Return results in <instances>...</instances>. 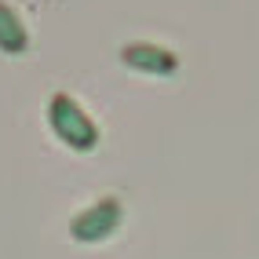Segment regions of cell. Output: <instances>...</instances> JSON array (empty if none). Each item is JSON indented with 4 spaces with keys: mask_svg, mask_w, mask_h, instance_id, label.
I'll list each match as a JSON object with an SVG mask.
<instances>
[{
    "mask_svg": "<svg viewBox=\"0 0 259 259\" xmlns=\"http://www.w3.org/2000/svg\"><path fill=\"white\" fill-rule=\"evenodd\" d=\"M26 48H29L26 22L19 19V11H15L11 4L0 0V51H4V55H22Z\"/></svg>",
    "mask_w": 259,
    "mask_h": 259,
    "instance_id": "cell-4",
    "label": "cell"
},
{
    "mask_svg": "<svg viewBox=\"0 0 259 259\" xmlns=\"http://www.w3.org/2000/svg\"><path fill=\"white\" fill-rule=\"evenodd\" d=\"M48 128H51V135H55L62 146H70L73 153H92L99 146V124L92 120V113L66 92L48 99Z\"/></svg>",
    "mask_w": 259,
    "mask_h": 259,
    "instance_id": "cell-1",
    "label": "cell"
},
{
    "mask_svg": "<svg viewBox=\"0 0 259 259\" xmlns=\"http://www.w3.org/2000/svg\"><path fill=\"white\" fill-rule=\"evenodd\" d=\"M120 62L135 73H150V77H168L179 70V55L161 44H146V40H132L120 48Z\"/></svg>",
    "mask_w": 259,
    "mask_h": 259,
    "instance_id": "cell-3",
    "label": "cell"
},
{
    "mask_svg": "<svg viewBox=\"0 0 259 259\" xmlns=\"http://www.w3.org/2000/svg\"><path fill=\"white\" fill-rule=\"evenodd\" d=\"M120 219H124V208H120L117 197H102L95 204H88L84 212H77L70 219V237L80 241V245H99L117 234Z\"/></svg>",
    "mask_w": 259,
    "mask_h": 259,
    "instance_id": "cell-2",
    "label": "cell"
}]
</instances>
